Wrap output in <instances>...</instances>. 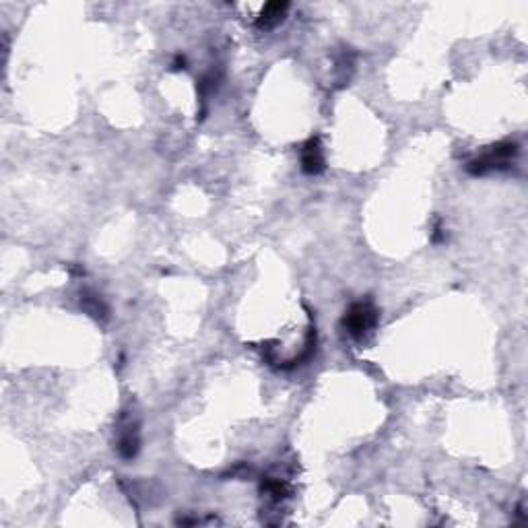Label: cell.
Instances as JSON below:
<instances>
[{"label":"cell","instance_id":"1","mask_svg":"<svg viewBox=\"0 0 528 528\" xmlns=\"http://www.w3.org/2000/svg\"><path fill=\"white\" fill-rule=\"evenodd\" d=\"M376 310L370 306V303H353L342 320L345 329L349 331V335L355 336V338H361L363 335H368L374 324H376Z\"/></svg>","mask_w":528,"mask_h":528},{"label":"cell","instance_id":"2","mask_svg":"<svg viewBox=\"0 0 528 528\" xmlns=\"http://www.w3.org/2000/svg\"><path fill=\"white\" fill-rule=\"evenodd\" d=\"M301 169L306 174H320L324 169V155L318 139H310L301 149Z\"/></svg>","mask_w":528,"mask_h":528},{"label":"cell","instance_id":"3","mask_svg":"<svg viewBox=\"0 0 528 528\" xmlns=\"http://www.w3.org/2000/svg\"><path fill=\"white\" fill-rule=\"evenodd\" d=\"M287 8V2H271V4H266L264 10H262V17H260V21H258V27H260V29H271V27H275L277 23L283 21Z\"/></svg>","mask_w":528,"mask_h":528},{"label":"cell","instance_id":"4","mask_svg":"<svg viewBox=\"0 0 528 528\" xmlns=\"http://www.w3.org/2000/svg\"><path fill=\"white\" fill-rule=\"evenodd\" d=\"M139 430L137 428H126V432L120 435V442H118V450L124 458H133L137 456L139 452Z\"/></svg>","mask_w":528,"mask_h":528}]
</instances>
